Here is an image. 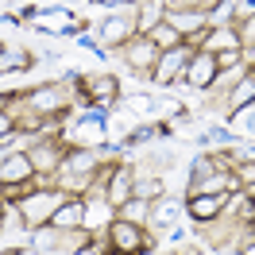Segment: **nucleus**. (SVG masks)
<instances>
[{
    "label": "nucleus",
    "instance_id": "cd10ccee",
    "mask_svg": "<svg viewBox=\"0 0 255 255\" xmlns=\"http://www.w3.org/2000/svg\"><path fill=\"white\" fill-rule=\"evenodd\" d=\"M0 232H4V217H0Z\"/></svg>",
    "mask_w": 255,
    "mask_h": 255
},
{
    "label": "nucleus",
    "instance_id": "412c9836",
    "mask_svg": "<svg viewBox=\"0 0 255 255\" xmlns=\"http://www.w3.org/2000/svg\"><path fill=\"white\" fill-rule=\"evenodd\" d=\"M162 193H166L162 178H139V170H135V197H143V201H159Z\"/></svg>",
    "mask_w": 255,
    "mask_h": 255
},
{
    "label": "nucleus",
    "instance_id": "4468645a",
    "mask_svg": "<svg viewBox=\"0 0 255 255\" xmlns=\"http://www.w3.org/2000/svg\"><path fill=\"white\" fill-rule=\"evenodd\" d=\"M23 178H35V166L27 159V151H12L0 159V182H23Z\"/></svg>",
    "mask_w": 255,
    "mask_h": 255
},
{
    "label": "nucleus",
    "instance_id": "6ab92c4d",
    "mask_svg": "<svg viewBox=\"0 0 255 255\" xmlns=\"http://www.w3.org/2000/svg\"><path fill=\"white\" fill-rule=\"evenodd\" d=\"M236 35H240V47H244V54L248 50H255V12H244V16H236Z\"/></svg>",
    "mask_w": 255,
    "mask_h": 255
},
{
    "label": "nucleus",
    "instance_id": "f257e3e1",
    "mask_svg": "<svg viewBox=\"0 0 255 255\" xmlns=\"http://www.w3.org/2000/svg\"><path fill=\"white\" fill-rule=\"evenodd\" d=\"M70 193L58 190V186H39V190L31 193V197H23V201H16V213L19 221L27 224V228H39V224H50V217H54V209L62 205Z\"/></svg>",
    "mask_w": 255,
    "mask_h": 255
},
{
    "label": "nucleus",
    "instance_id": "c756f323",
    "mask_svg": "<svg viewBox=\"0 0 255 255\" xmlns=\"http://www.w3.org/2000/svg\"><path fill=\"white\" fill-rule=\"evenodd\" d=\"M93 4H97V0H93Z\"/></svg>",
    "mask_w": 255,
    "mask_h": 255
},
{
    "label": "nucleus",
    "instance_id": "a211bd4d",
    "mask_svg": "<svg viewBox=\"0 0 255 255\" xmlns=\"http://www.w3.org/2000/svg\"><path fill=\"white\" fill-rule=\"evenodd\" d=\"M116 217H120V221H131V224H147V221H151V201H143V197H131L128 205L116 209Z\"/></svg>",
    "mask_w": 255,
    "mask_h": 255
},
{
    "label": "nucleus",
    "instance_id": "f03ea898",
    "mask_svg": "<svg viewBox=\"0 0 255 255\" xmlns=\"http://www.w3.org/2000/svg\"><path fill=\"white\" fill-rule=\"evenodd\" d=\"M105 236L112 244V255H143L151 252V236H147V224H131V221H116L105 228Z\"/></svg>",
    "mask_w": 255,
    "mask_h": 255
},
{
    "label": "nucleus",
    "instance_id": "393cba45",
    "mask_svg": "<svg viewBox=\"0 0 255 255\" xmlns=\"http://www.w3.org/2000/svg\"><path fill=\"white\" fill-rule=\"evenodd\" d=\"M97 4H109V8H120L124 0H97ZM128 4H135V0H128Z\"/></svg>",
    "mask_w": 255,
    "mask_h": 255
},
{
    "label": "nucleus",
    "instance_id": "a878e982",
    "mask_svg": "<svg viewBox=\"0 0 255 255\" xmlns=\"http://www.w3.org/2000/svg\"><path fill=\"white\" fill-rule=\"evenodd\" d=\"M8 255H43V252H31V248H16V252H8Z\"/></svg>",
    "mask_w": 255,
    "mask_h": 255
},
{
    "label": "nucleus",
    "instance_id": "ddd939ff",
    "mask_svg": "<svg viewBox=\"0 0 255 255\" xmlns=\"http://www.w3.org/2000/svg\"><path fill=\"white\" fill-rule=\"evenodd\" d=\"M131 12H135V35H147L155 23L166 19V4L162 0H135Z\"/></svg>",
    "mask_w": 255,
    "mask_h": 255
},
{
    "label": "nucleus",
    "instance_id": "2eb2a0df",
    "mask_svg": "<svg viewBox=\"0 0 255 255\" xmlns=\"http://www.w3.org/2000/svg\"><path fill=\"white\" fill-rule=\"evenodd\" d=\"M252 101H255V70H248V74H244V78H240L236 85L228 89V93H224V112L232 116L236 109L252 105Z\"/></svg>",
    "mask_w": 255,
    "mask_h": 255
},
{
    "label": "nucleus",
    "instance_id": "423d86ee",
    "mask_svg": "<svg viewBox=\"0 0 255 255\" xmlns=\"http://www.w3.org/2000/svg\"><path fill=\"white\" fill-rule=\"evenodd\" d=\"M217 58L209 54V50H193V58H190V66H186V74H182V81L190 85V89H213V81H217Z\"/></svg>",
    "mask_w": 255,
    "mask_h": 255
},
{
    "label": "nucleus",
    "instance_id": "5701e85b",
    "mask_svg": "<svg viewBox=\"0 0 255 255\" xmlns=\"http://www.w3.org/2000/svg\"><path fill=\"white\" fill-rule=\"evenodd\" d=\"M213 58H217V70H232V66H244V50H221Z\"/></svg>",
    "mask_w": 255,
    "mask_h": 255
},
{
    "label": "nucleus",
    "instance_id": "6e6552de",
    "mask_svg": "<svg viewBox=\"0 0 255 255\" xmlns=\"http://www.w3.org/2000/svg\"><path fill=\"white\" fill-rule=\"evenodd\" d=\"M135 197V166H128V162H116V170H112V182H109V193H105V201L112 209L128 205Z\"/></svg>",
    "mask_w": 255,
    "mask_h": 255
},
{
    "label": "nucleus",
    "instance_id": "dca6fc26",
    "mask_svg": "<svg viewBox=\"0 0 255 255\" xmlns=\"http://www.w3.org/2000/svg\"><path fill=\"white\" fill-rule=\"evenodd\" d=\"M228 128L236 131V139H248V143H255V101L232 112V116H228Z\"/></svg>",
    "mask_w": 255,
    "mask_h": 255
},
{
    "label": "nucleus",
    "instance_id": "0eeeda50",
    "mask_svg": "<svg viewBox=\"0 0 255 255\" xmlns=\"http://www.w3.org/2000/svg\"><path fill=\"white\" fill-rule=\"evenodd\" d=\"M224 205H228V193H190L186 197V217L205 224V221H217L224 213Z\"/></svg>",
    "mask_w": 255,
    "mask_h": 255
},
{
    "label": "nucleus",
    "instance_id": "4be33fe9",
    "mask_svg": "<svg viewBox=\"0 0 255 255\" xmlns=\"http://www.w3.org/2000/svg\"><path fill=\"white\" fill-rule=\"evenodd\" d=\"M217 170H224V166H217V159H213V155H201V159H193L190 186H193V182H205V178H209V174H217Z\"/></svg>",
    "mask_w": 255,
    "mask_h": 255
},
{
    "label": "nucleus",
    "instance_id": "1a4fd4ad",
    "mask_svg": "<svg viewBox=\"0 0 255 255\" xmlns=\"http://www.w3.org/2000/svg\"><path fill=\"white\" fill-rule=\"evenodd\" d=\"M81 97L93 101V105H112L120 97V81L112 78V74H93V78L81 81Z\"/></svg>",
    "mask_w": 255,
    "mask_h": 255
},
{
    "label": "nucleus",
    "instance_id": "9b49d317",
    "mask_svg": "<svg viewBox=\"0 0 255 255\" xmlns=\"http://www.w3.org/2000/svg\"><path fill=\"white\" fill-rule=\"evenodd\" d=\"M81 221H85V197H78V193H70L50 217V224L58 232H74V228H81Z\"/></svg>",
    "mask_w": 255,
    "mask_h": 255
},
{
    "label": "nucleus",
    "instance_id": "f8f14e48",
    "mask_svg": "<svg viewBox=\"0 0 255 255\" xmlns=\"http://www.w3.org/2000/svg\"><path fill=\"white\" fill-rule=\"evenodd\" d=\"M182 213H186V201H182V197H166V193H162L159 201H151V221H147V224L174 228V224L182 221Z\"/></svg>",
    "mask_w": 255,
    "mask_h": 255
},
{
    "label": "nucleus",
    "instance_id": "bb28decb",
    "mask_svg": "<svg viewBox=\"0 0 255 255\" xmlns=\"http://www.w3.org/2000/svg\"><path fill=\"white\" fill-rule=\"evenodd\" d=\"M252 240H255V221H252Z\"/></svg>",
    "mask_w": 255,
    "mask_h": 255
},
{
    "label": "nucleus",
    "instance_id": "7ed1b4c3",
    "mask_svg": "<svg viewBox=\"0 0 255 255\" xmlns=\"http://www.w3.org/2000/svg\"><path fill=\"white\" fill-rule=\"evenodd\" d=\"M190 58H193V47H190V43H178V47L162 50V54H159V66L151 70V81H155V85H174V81H182Z\"/></svg>",
    "mask_w": 255,
    "mask_h": 255
},
{
    "label": "nucleus",
    "instance_id": "39448f33",
    "mask_svg": "<svg viewBox=\"0 0 255 255\" xmlns=\"http://www.w3.org/2000/svg\"><path fill=\"white\" fill-rule=\"evenodd\" d=\"M27 105L35 116H66L70 97H66V85H39L27 93Z\"/></svg>",
    "mask_w": 255,
    "mask_h": 255
},
{
    "label": "nucleus",
    "instance_id": "f3484780",
    "mask_svg": "<svg viewBox=\"0 0 255 255\" xmlns=\"http://www.w3.org/2000/svg\"><path fill=\"white\" fill-rule=\"evenodd\" d=\"M27 66H31V50L4 47V54H0V74H19V70H27Z\"/></svg>",
    "mask_w": 255,
    "mask_h": 255
},
{
    "label": "nucleus",
    "instance_id": "aec40b11",
    "mask_svg": "<svg viewBox=\"0 0 255 255\" xmlns=\"http://www.w3.org/2000/svg\"><path fill=\"white\" fill-rule=\"evenodd\" d=\"M147 35L155 39V47H159V50H170V47H178V43H186V39H182V35H178L174 27L166 23V19H162V23H155V27H151Z\"/></svg>",
    "mask_w": 255,
    "mask_h": 255
},
{
    "label": "nucleus",
    "instance_id": "b1692460",
    "mask_svg": "<svg viewBox=\"0 0 255 255\" xmlns=\"http://www.w3.org/2000/svg\"><path fill=\"white\" fill-rule=\"evenodd\" d=\"M236 178H240V186H244V190H248V186H255V162L236 166Z\"/></svg>",
    "mask_w": 255,
    "mask_h": 255
},
{
    "label": "nucleus",
    "instance_id": "20e7f679",
    "mask_svg": "<svg viewBox=\"0 0 255 255\" xmlns=\"http://www.w3.org/2000/svg\"><path fill=\"white\" fill-rule=\"evenodd\" d=\"M159 54H162V50L155 47L151 35H131L124 47H120V58H124L131 70H139V74H151V70L159 66Z\"/></svg>",
    "mask_w": 255,
    "mask_h": 255
},
{
    "label": "nucleus",
    "instance_id": "c85d7f7f",
    "mask_svg": "<svg viewBox=\"0 0 255 255\" xmlns=\"http://www.w3.org/2000/svg\"><path fill=\"white\" fill-rule=\"evenodd\" d=\"M0 54H4V43H0Z\"/></svg>",
    "mask_w": 255,
    "mask_h": 255
},
{
    "label": "nucleus",
    "instance_id": "9d476101",
    "mask_svg": "<svg viewBox=\"0 0 255 255\" xmlns=\"http://www.w3.org/2000/svg\"><path fill=\"white\" fill-rule=\"evenodd\" d=\"M131 35H135V12H128V16H109L101 23V43H105V47H124Z\"/></svg>",
    "mask_w": 255,
    "mask_h": 255
}]
</instances>
